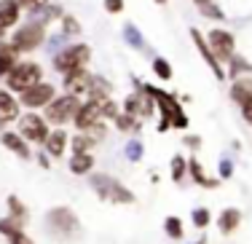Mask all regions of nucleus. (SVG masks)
Here are the masks:
<instances>
[{
  "label": "nucleus",
  "instance_id": "1",
  "mask_svg": "<svg viewBox=\"0 0 252 244\" xmlns=\"http://www.w3.org/2000/svg\"><path fill=\"white\" fill-rule=\"evenodd\" d=\"M142 89L158 102V110H161V116H164V121H161L158 129H169V126L185 129L188 126V118H185V113H183V108H180V102L175 97H169L166 92H161V89H156V86H142Z\"/></svg>",
  "mask_w": 252,
  "mask_h": 244
},
{
  "label": "nucleus",
  "instance_id": "27",
  "mask_svg": "<svg viewBox=\"0 0 252 244\" xmlns=\"http://www.w3.org/2000/svg\"><path fill=\"white\" fill-rule=\"evenodd\" d=\"M94 102L99 105L102 118H118V108H116V102H113L110 97H105V99H94Z\"/></svg>",
  "mask_w": 252,
  "mask_h": 244
},
{
  "label": "nucleus",
  "instance_id": "11",
  "mask_svg": "<svg viewBox=\"0 0 252 244\" xmlns=\"http://www.w3.org/2000/svg\"><path fill=\"white\" fill-rule=\"evenodd\" d=\"M102 121V113H99V105L94 102V99H89V102H83L81 108H78L75 113V118H73V123L81 132H89L92 126H97V123Z\"/></svg>",
  "mask_w": 252,
  "mask_h": 244
},
{
  "label": "nucleus",
  "instance_id": "18",
  "mask_svg": "<svg viewBox=\"0 0 252 244\" xmlns=\"http://www.w3.org/2000/svg\"><path fill=\"white\" fill-rule=\"evenodd\" d=\"M16 116H19V102H16L8 92L0 89V118H3V121H14Z\"/></svg>",
  "mask_w": 252,
  "mask_h": 244
},
{
  "label": "nucleus",
  "instance_id": "2",
  "mask_svg": "<svg viewBox=\"0 0 252 244\" xmlns=\"http://www.w3.org/2000/svg\"><path fill=\"white\" fill-rule=\"evenodd\" d=\"M92 188L97 190V196L102 201H118V204H131L134 201V193L126 185H121L118 180H113L110 175H94Z\"/></svg>",
  "mask_w": 252,
  "mask_h": 244
},
{
  "label": "nucleus",
  "instance_id": "41",
  "mask_svg": "<svg viewBox=\"0 0 252 244\" xmlns=\"http://www.w3.org/2000/svg\"><path fill=\"white\" fill-rule=\"evenodd\" d=\"M242 116H244L247 123H252V97L247 99V102H242Z\"/></svg>",
  "mask_w": 252,
  "mask_h": 244
},
{
  "label": "nucleus",
  "instance_id": "35",
  "mask_svg": "<svg viewBox=\"0 0 252 244\" xmlns=\"http://www.w3.org/2000/svg\"><path fill=\"white\" fill-rule=\"evenodd\" d=\"M199 8H201L204 16H209V19H223V11H220L215 3H209V0H207V3H201Z\"/></svg>",
  "mask_w": 252,
  "mask_h": 244
},
{
  "label": "nucleus",
  "instance_id": "29",
  "mask_svg": "<svg viewBox=\"0 0 252 244\" xmlns=\"http://www.w3.org/2000/svg\"><path fill=\"white\" fill-rule=\"evenodd\" d=\"M153 73L158 75L161 81H169V78H172V64L166 62V59L158 57V59H153Z\"/></svg>",
  "mask_w": 252,
  "mask_h": 244
},
{
  "label": "nucleus",
  "instance_id": "31",
  "mask_svg": "<svg viewBox=\"0 0 252 244\" xmlns=\"http://www.w3.org/2000/svg\"><path fill=\"white\" fill-rule=\"evenodd\" d=\"M124 153H126L129 161H140V158H142V142L140 140H129V142H126V148H124Z\"/></svg>",
  "mask_w": 252,
  "mask_h": 244
},
{
  "label": "nucleus",
  "instance_id": "33",
  "mask_svg": "<svg viewBox=\"0 0 252 244\" xmlns=\"http://www.w3.org/2000/svg\"><path fill=\"white\" fill-rule=\"evenodd\" d=\"M19 228H22V225L16 223L14 217H5V220H0V234H3V236H8V239H11V236H14Z\"/></svg>",
  "mask_w": 252,
  "mask_h": 244
},
{
  "label": "nucleus",
  "instance_id": "25",
  "mask_svg": "<svg viewBox=\"0 0 252 244\" xmlns=\"http://www.w3.org/2000/svg\"><path fill=\"white\" fill-rule=\"evenodd\" d=\"M185 172H188V161H185L183 156H175V158H172V180H175V183H183Z\"/></svg>",
  "mask_w": 252,
  "mask_h": 244
},
{
  "label": "nucleus",
  "instance_id": "6",
  "mask_svg": "<svg viewBox=\"0 0 252 244\" xmlns=\"http://www.w3.org/2000/svg\"><path fill=\"white\" fill-rule=\"evenodd\" d=\"M81 102L73 94H64V97H54L49 105H46V121L57 123V126H64L67 121H73Z\"/></svg>",
  "mask_w": 252,
  "mask_h": 244
},
{
  "label": "nucleus",
  "instance_id": "9",
  "mask_svg": "<svg viewBox=\"0 0 252 244\" xmlns=\"http://www.w3.org/2000/svg\"><path fill=\"white\" fill-rule=\"evenodd\" d=\"M54 97H57V89L51 83L40 81L35 86H30L27 92H22V105H27V108H46Z\"/></svg>",
  "mask_w": 252,
  "mask_h": 244
},
{
  "label": "nucleus",
  "instance_id": "28",
  "mask_svg": "<svg viewBox=\"0 0 252 244\" xmlns=\"http://www.w3.org/2000/svg\"><path fill=\"white\" fill-rule=\"evenodd\" d=\"M94 145V137L92 134H78L73 137V153H89V148Z\"/></svg>",
  "mask_w": 252,
  "mask_h": 244
},
{
  "label": "nucleus",
  "instance_id": "19",
  "mask_svg": "<svg viewBox=\"0 0 252 244\" xmlns=\"http://www.w3.org/2000/svg\"><path fill=\"white\" fill-rule=\"evenodd\" d=\"M92 169H94V156H89V153H73V158H70V172L73 175H89Z\"/></svg>",
  "mask_w": 252,
  "mask_h": 244
},
{
  "label": "nucleus",
  "instance_id": "17",
  "mask_svg": "<svg viewBox=\"0 0 252 244\" xmlns=\"http://www.w3.org/2000/svg\"><path fill=\"white\" fill-rule=\"evenodd\" d=\"M239 220H242V212L239 210H233V207H228V210H223V215H220L218 220V228H220V234H233V231L239 228Z\"/></svg>",
  "mask_w": 252,
  "mask_h": 244
},
{
  "label": "nucleus",
  "instance_id": "4",
  "mask_svg": "<svg viewBox=\"0 0 252 244\" xmlns=\"http://www.w3.org/2000/svg\"><path fill=\"white\" fill-rule=\"evenodd\" d=\"M89 57H92V49H89L86 43H75V46L62 49V54L54 57V67H57L62 75H70V73H75V70L86 67Z\"/></svg>",
  "mask_w": 252,
  "mask_h": 244
},
{
  "label": "nucleus",
  "instance_id": "15",
  "mask_svg": "<svg viewBox=\"0 0 252 244\" xmlns=\"http://www.w3.org/2000/svg\"><path fill=\"white\" fill-rule=\"evenodd\" d=\"M46 153L54 158H59L64 151H67V134H64V129L59 126V129H54V132H49V137H46Z\"/></svg>",
  "mask_w": 252,
  "mask_h": 244
},
{
  "label": "nucleus",
  "instance_id": "23",
  "mask_svg": "<svg viewBox=\"0 0 252 244\" xmlns=\"http://www.w3.org/2000/svg\"><path fill=\"white\" fill-rule=\"evenodd\" d=\"M89 97L92 99H105L110 97V83L99 75H92V83H89Z\"/></svg>",
  "mask_w": 252,
  "mask_h": 244
},
{
  "label": "nucleus",
  "instance_id": "43",
  "mask_svg": "<svg viewBox=\"0 0 252 244\" xmlns=\"http://www.w3.org/2000/svg\"><path fill=\"white\" fill-rule=\"evenodd\" d=\"M185 145H190V148H199V145H201V140H199V137H185Z\"/></svg>",
  "mask_w": 252,
  "mask_h": 244
},
{
  "label": "nucleus",
  "instance_id": "5",
  "mask_svg": "<svg viewBox=\"0 0 252 244\" xmlns=\"http://www.w3.org/2000/svg\"><path fill=\"white\" fill-rule=\"evenodd\" d=\"M46 225H49V231L57 239H73L78 236V217L73 212L67 210V207H57V210H51L49 215H46Z\"/></svg>",
  "mask_w": 252,
  "mask_h": 244
},
{
  "label": "nucleus",
  "instance_id": "3",
  "mask_svg": "<svg viewBox=\"0 0 252 244\" xmlns=\"http://www.w3.org/2000/svg\"><path fill=\"white\" fill-rule=\"evenodd\" d=\"M40 78H43V67L38 62H19L5 75V83H8L11 92H27L30 86L40 83Z\"/></svg>",
  "mask_w": 252,
  "mask_h": 244
},
{
  "label": "nucleus",
  "instance_id": "26",
  "mask_svg": "<svg viewBox=\"0 0 252 244\" xmlns=\"http://www.w3.org/2000/svg\"><path fill=\"white\" fill-rule=\"evenodd\" d=\"M242 73H252V64L244 62L242 57L233 54V57H231V78H239Z\"/></svg>",
  "mask_w": 252,
  "mask_h": 244
},
{
  "label": "nucleus",
  "instance_id": "38",
  "mask_svg": "<svg viewBox=\"0 0 252 244\" xmlns=\"http://www.w3.org/2000/svg\"><path fill=\"white\" fill-rule=\"evenodd\" d=\"M19 5L22 8H30V11H38L46 5V0H19Z\"/></svg>",
  "mask_w": 252,
  "mask_h": 244
},
{
  "label": "nucleus",
  "instance_id": "32",
  "mask_svg": "<svg viewBox=\"0 0 252 244\" xmlns=\"http://www.w3.org/2000/svg\"><path fill=\"white\" fill-rule=\"evenodd\" d=\"M164 228L172 239H183V223H180V217H166Z\"/></svg>",
  "mask_w": 252,
  "mask_h": 244
},
{
  "label": "nucleus",
  "instance_id": "22",
  "mask_svg": "<svg viewBox=\"0 0 252 244\" xmlns=\"http://www.w3.org/2000/svg\"><path fill=\"white\" fill-rule=\"evenodd\" d=\"M188 172H190V177H193L196 185H201V188H215V185H218V180H209V177L204 175L199 158H190V161H188Z\"/></svg>",
  "mask_w": 252,
  "mask_h": 244
},
{
  "label": "nucleus",
  "instance_id": "14",
  "mask_svg": "<svg viewBox=\"0 0 252 244\" xmlns=\"http://www.w3.org/2000/svg\"><path fill=\"white\" fill-rule=\"evenodd\" d=\"M19 0H0V32L19 22Z\"/></svg>",
  "mask_w": 252,
  "mask_h": 244
},
{
  "label": "nucleus",
  "instance_id": "8",
  "mask_svg": "<svg viewBox=\"0 0 252 244\" xmlns=\"http://www.w3.org/2000/svg\"><path fill=\"white\" fill-rule=\"evenodd\" d=\"M19 134L25 137L27 142H46V137H49V123H46V118H40L38 113H27V116L19 118Z\"/></svg>",
  "mask_w": 252,
  "mask_h": 244
},
{
  "label": "nucleus",
  "instance_id": "46",
  "mask_svg": "<svg viewBox=\"0 0 252 244\" xmlns=\"http://www.w3.org/2000/svg\"><path fill=\"white\" fill-rule=\"evenodd\" d=\"M199 244H204V242H199Z\"/></svg>",
  "mask_w": 252,
  "mask_h": 244
},
{
  "label": "nucleus",
  "instance_id": "36",
  "mask_svg": "<svg viewBox=\"0 0 252 244\" xmlns=\"http://www.w3.org/2000/svg\"><path fill=\"white\" fill-rule=\"evenodd\" d=\"M124 35H126V40H129L131 46H137V49H140V46H142V38H140V32H137V30L131 27V25L126 27V32H124Z\"/></svg>",
  "mask_w": 252,
  "mask_h": 244
},
{
  "label": "nucleus",
  "instance_id": "13",
  "mask_svg": "<svg viewBox=\"0 0 252 244\" xmlns=\"http://www.w3.org/2000/svg\"><path fill=\"white\" fill-rule=\"evenodd\" d=\"M89 83H92V75H89L86 70H75V73L64 75V89H67V94H73V97L89 94Z\"/></svg>",
  "mask_w": 252,
  "mask_h": 244
},
{
  "label": "nucleus",
  "instance_id": "12",
  "mask_svg": "<svg viewBox=\"0 0 252 244\" xmlns=\"http://www.w3.org/2000/svg\"><path fill=\"white\" fill-rule=\"evenodd\" d=\"M190 38H193V43H196V49H199V54L204 57V62L209 64V67H212V73L218 75V78H223V67H220V62H218V57H215V51H212V46L207 43V40L201 38V32L199 30H190Z\"/></svg>",
  "mask_w": 252,
  "mask_h": 244
},
{
  "label": "nucleus",
  "instance_id": "39",
  "mask_svg": "<svg viewBox=\"0 0 252 244\" xmlns=\"http://www.w3.org/2000/svg\"><path fill=\"white\" fill-rule=\"evenodd\" d=\"M11 244H35V242L30 239V236H25V234H22V228H19L14 236H11Z\"/></svg>",
  "mask_w": 252,
  "mask_h": 244
},
{
  "label": "nucleus",
  "instance_id": "10",
  "mask_svg": "<svg viewBox=\"0 0 252 244\" xmlns=\"http://www.w3.org/2000/svg\"><path fill=\"white\" fill-rule=\"evenodd\" d=\"M207 43L212 46L215 57H220V59H231L233 49H236V40H233V35L228 32V30H212L209 38H207Z\"/></svg>",
  "mask_w": 252,
  "mask_h": 244
},
{
  "label": "nucleus",
  "instance_id": "20",
  "mask_svg": "<svg viewBox=\"0 0 252 244\" xmlns=\"http://www.w3.org/2000/svg\"><path fill=\"white\" fill-rule=\"evenodd\" d=\"M231 97H233V102H247V99L252 97V78H236L233 81V86H231Z\"/></svg>",
  "mask_w": 252,
  "mask_h": 244
},
{
  "label": "nucleus",
  "instance_id": "44",
  "mask_svg": "<svg viewBox=\"0 0 252 244\" xmlns=\"http://www.w3.org/2000/svg\"><path fill=\"white\" fill-rule=\"evenodd\" d=\"M193 3H196V5H201V3H207V0H193Z\"/></svg>",
  "mask_w": 252,
  "mask_h": 244
},
{
  "label": "nucleus",
  "instance_id": "45",
  "mask_svg": "<svg viewBox=\"0 0 252 244\" xmlns=\"http://www.w3.org/2000/svg\"><path fill=\"white\" fill-rule=\"evenodd\" d=\"M156 3H166V0H156Z\"/></svg>",
  "mask_w": 252,
  "mask_h": 244
},
{
  "label": "nucleus",
  "instance_id": "7",
  "mask_svg": "<svg viewBox=\"0 0 252 244\" xmlns=\"http://www.w3.org/2000/svg\"><path fill=\"white\" fill-rule=\"evenodd\" d=\"M43 38H46L43 25H38V22H30V25L19 27V30L14 32L11 46H14L16 51H35L40 43H43Z\"/></svg>",
  "mask_w": 252,
  "mask_h": 244
},
{
  "label": "nucleus",
  "instance_id": "42",
  "mask_svg": "<svg viewBox=\"0 0 252 244\" xmlns=\"http://www.w3.org/2000/svg\"><path fill=\"white\" fill-rule=\"evenodd\" d=\"M231 172H233V164L228 161V158H223V161H220V177H231Z\"/></svg>",
  "mask_w": 252,
  "mask_h": 244
},
{
  "label": "nucleus",
  "instance_id": "37",
  "mask_svg": "<svg viewBox=\"0 0 252 244\" xmlns=\"http://www.w3.org/2000/svg\"><path fill=\"white\" fill-rule=\"evenodd\" d=\"M124 8V0H105V11H110V14H121Z\"/></svg>",
  "mask_w": 252,
  "mask_h": 244
},
{
  "label": "nucleus",
  "instance_id": "34",
  "mask_svg": "<svg viewBox=\"0 0 252 244\" xmlns=\"http://www.w3.org/2000/svg\"><path fill=\"white\" fill-rule=\"evenodd\" d=\"M212 220V215H209V210H204V207H199V210H193V225L196 228H204V225Z\"/></svg>",
  "mask_w": 252,
  "mask_h": 244
},
{
  "label": "nucleus",
  "instance_id": "24",
  "mask_svg": "<svg viewBox=\"0 0 252 244\" xmlns=\"http://www.w3.org/2000/svg\"><path fill=\"white\" fill-rule=\"evenodd\" d=\"M8 212H11V217H14L19 225L27 220V207L22 204V201L16 199V196H8Z\"/></svg>",
  "mask_w": 252,
  "mask_h": 244
},
{
  "label": "nucleus",
  "instance_id": "16",
  "mask_svg": "<svg viewBox=\"0 0 252 244\" xmlns=\"http://www.w3.org/2000/svg\"><path fill=\"white\" fill-rule=\"evenodd\" d=\"M0 142L8 148L11 153H16L19 158H30V148H27V140L22 134H14V132H3L0 134Z\"/></svg>",
  "mask_w": 252,
  "mask_h": 244
},
{
  "label": "nucleus",
  "instance_id": "30",
  "mask_svg": "<svg viewBox=\"0 0 252 244\" xmlns=\"http://www.w3.org/2000/svg\"><path fill=\"white\" fill-rule=\"evenodd\" d=\"M116 126L121 129V132H131V129H137V116H131V113H118Z\"/></svg>",
  "mask_w": 252,
  "mask_h": 244
},
{
  "label": "nucleus",
  "instance_id": "40",
  "mask_svg": "<svg viewBox=\"0 0 252 244\" xmlns=\"http://www.w3.org/2000/svg\"><path fill=\"white\" fill-rule=\"evenodd\" d=\"M64 32H67V35H75L78 32V22L73 19V16H64Z\"/></svg>",
  "mask_w": 252,
  "mask_h": 244
},
{
  "label": "nucleus",
  "instance_id": "21",
  "mask_svg": "<svg viewBox=\"0 0 252 244\" xmlns=\"http://www.w3.org/2000/svg\"><path fill=\"white\" fill-rule=\"evenodd\" d=\"M16 54H19V51L14 49V46H3L0 43V75H8L11 70L16 67Z\"/></svg>",
  "mask_w": 252,
  "mask_h": 244
}]
</instances>
